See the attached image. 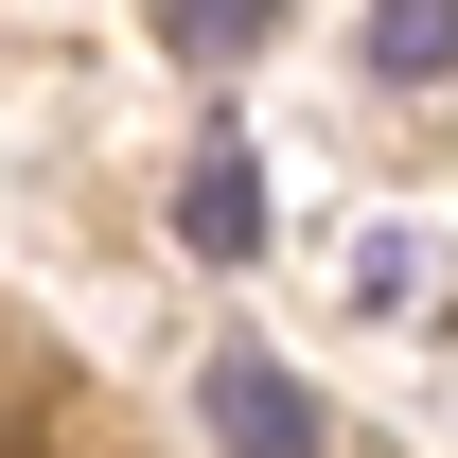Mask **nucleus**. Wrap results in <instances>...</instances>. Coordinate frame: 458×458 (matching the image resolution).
<instances>
[{
	"label": "nucleus",
	"mask_w": 458,
	"mask_h": 458,
	"mask_svg": "<svg viewBox=\"0 0 458 458\" xmlns=\"http://www.w3.org/2000/svg\"><path fill=\"white\" fill-rule=\"evenodd\" d=\"M212 441H229V458H318V388H300L283 352L229 335V352H212Z\"/></svg>",
	"instance_id": "nucleus-1"
},
{
	"label": "nucleus",
	"mask_w": 458,
	"mask_h": 458,
	"mask_svg": "<svg viewBox=\"0 0 458 458\" xmlns=\"http://www.w3.org/2000/svg\"><path fill=\"white\" fill-rule=\"evenodd\" d=\"M176 247H194V265H247V247H265V176H247V141H194V176H176Z\"/></svg>",
	"instance_id": "nucleus-2"
},
{
	"label": "nucleus",
	"mask_w": 458,
	"mask_h": 458,
	"mask_svg": "<svg viewBox=\"0 0 458 458\" xmlns=\"http://www.w3.org/2000/svg\"><path fill=\"white\" fill-rule=\"evenodd\" d=\"M458 71V0H370V89H441Z\"/></svg>",
	"instance_id": "nucleus-3"
},
{
	"label": "nucleus",
	"mask_w": 458,
	"mask_h": 458,
	"mask_svg": "<svg viewBox=\"0 0 458 458\" xmlns=\"http://www.w3.org/2000/svg\"><path fill=\"white\" fill-rule=\"evenodd\" d=\"M265 18H283V0H159V54L176 71H229V54H265Z\"/></svg>",
	"instance_id": "nucleus-4"
}]
</instances>
